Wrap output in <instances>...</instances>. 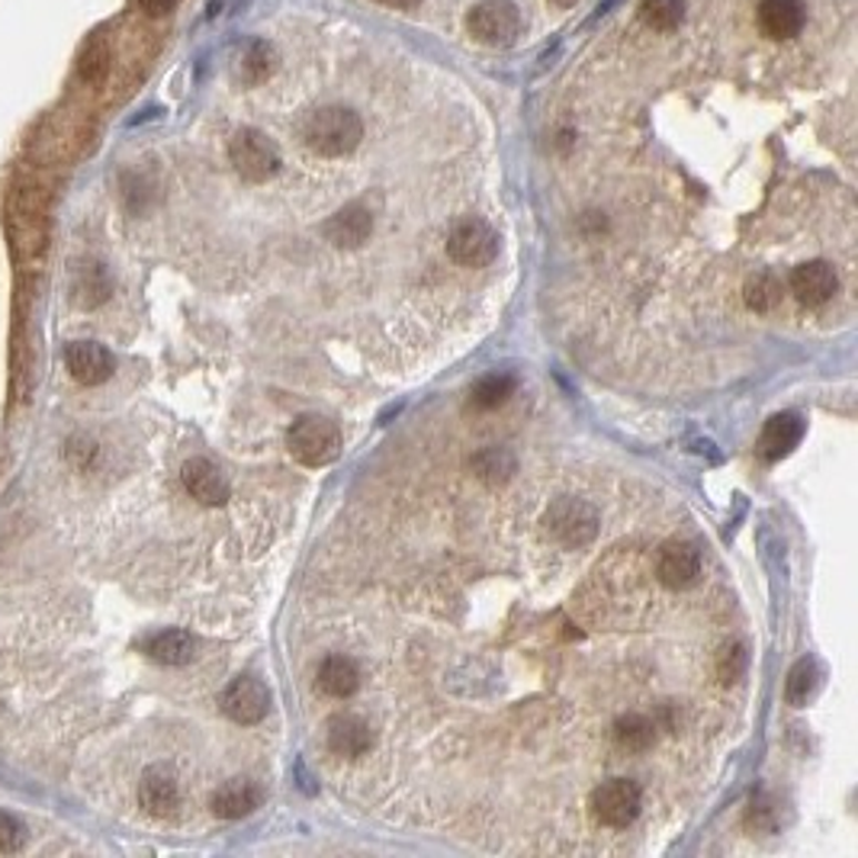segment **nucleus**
<instances>
[{"label":"nucleus","mask_w":858,"mask_h":858,"mask_svg":"<svg viewBox=\"0 0 858 858\" xmlns=\"http://www.w3.org/2000/svg\"><path fill=\"white\" fill-rule=\"evenodd\" d=\"M229 158H232L235 171L245 181H251V184H264V181H271L280 171V149H276V142L268 139L264 132H258V129L235 132L232 145H229Z\"/></svg>","instance_id":"4"},{"label":"nucleus","mask_w":858,"mask_h":858,"mask_svg":"<svg viewBox=\"0 0 858 858\" xmlns=\"http://www.w3.org/2000/svg\"><path fill=\"white\" fill-rule=\"evenodd\" d=\"M361 685V673L354 666V659L347 656H329L322 666H319V688L329 695V698H351Z\"/></svg>","instance_id":"20"},{"label":"nucleus","mask_w":858,"mask_h":858,"mask_svg":"<svg viewBox=\"0 0 858 858\" xmlns=\"http://www.w3.org/2000/svg\"><path fill=\"white\" fill-rule=\"evenodd\" d=\"M656 576L669 588H688L701 576V553L688 541H669L656 556Z\"/></svg>","instance_id":"10"},{"label":"nucleus","mask_w":858,"mask_h":858,"mask_svg":"<svg viewBox=\"0 0 858 858\" xmlns=\"http://www.w3.org/2000/svg\"><path fill=\"white\" fill-rule=\"evenodd\" d=\"M598 512L595 505H588L583 498H556L547 515H544V527L551 534L556 544L569 547V551H579L585 544L595 541L598 534Z\"/></svg>","instance_id":"3"},{"label":"nucleus","mask_w":858,"mask_h":858,"mask_svg":"<svg viewBox=\"0 0 858 858\" xmlns=\"http://www.w3.org/2000/svg\"><path fill=\"white\" fill-rule=\"evenodd\" d=\"M473 470H476V476L486 480L489 486H502V483H508L512 473H515V457H512L508 451H502V447H486L483 454H476Z\"/></svg>","instance_id":"26"},{"label":"nucleus","mask_w":858,"mask_h":858,"mask_svg":"<svg viewBox=\"0 0 858 858\" xmlns=\"http://www.w3.org/2000/svg\"><path fill=\"white\" fill-rule=\"evenodd\" d=\"M512 393H515V376L512 373H489L470 390V405L480 408V412H489V408H498Z\"/></svg>","instance_id":"24"},{"label":"nucleus","mask_w":858,"mask_h":858,"mask_svg":"<svg viewBox=\"0 0 858 858\" xmlns=\"http://www.w3.org/2000/svg\"><path fill=\"white\" fill-rule=\"evenodd\" d=\"M746 306L753 309V312H771V309H778L781 303V296H785V286H781V280L775 274H763L749 276V283H746Z\"/></svg>","instance_id":"25"},{"label":"nucleus","mask_w":858,"mask_h":858,"mask_svg":"<svg viewBox=\"0 0 858 858\" xmlns=\"http://www.w3.org/2000/svg\"><path fill=\"white\" fill-rule=\"evenodd\" d=\"M466 30L476 42H483L489 49L512 46L518 30H522L518 7L512 0H483L466 13Z\"/></svg>","instance_id":"5"},{"label":"nucleus","mask_w":858,"mask_h":858,"mask_svg":"<svg viewBox=\"0 0 858 858\" xmlns=\"http://www.w3.org/2000/svg\"><path fill=\"white\" fill-rule=\"evenodd\" d=\"M656 739V724L644 714H624L614 724V743L627 753H646Z\"/></svg>","instance_id":"23"},{"label":"nucleus","mask_w":858,"mask_h":858,"mask_svg":"<svg viewBox=\"0 0 858 858\" xmlns=\"http://www.w3.org/2000/svg\"><path fill=\"white\" fill-rule=\"evenodd\" d=\"M174 3H178V0H139V7H142L149 17H164V13H171Z\"/></svg>","instance_id":"32"},{"label":"nucleus","mask_w":858,"mask_h":858,"mask_svg":"<svg viewBox=\"0 0 858 858\" xmlns=\"http://www.w3.org/2000/svg\"><path fill=\"white\" fill-rule=\"evenodd\" d=\"M804 437V422L797 418L795 412H781L775 418H768L763 437H759V454L766 461H781L795 451Z\"/></svg>","instance_id":"17"},{"label":"nucleus","mask_w":858,"mask_h":858,"mask_svg":"<svg viewBox=\"0 0 858 858\" xmlns=\"http://www.w3.org/2000/svg\"><path fill=\"white\" fill-rule=\"evenodd\" d=\"M640 20L659 32L675 30L685 20V0H640Z\"/></svg>","instance_id":"27"},{"label":"nucleus","mask_w":858,"mask_h":858,"mask_svg":"<svg viewBox=\"0 0 858 858\" xmlns=\"http://www.w3.org/2000/svg\"><path fill=\"white\" fill-rule=\"evenodd\" d=\"M447 254L461 268H489L498 254V235L483 219H463L447 235Z\"/></svg>","instance_id":"7"},{"label":"nucleus","mask_w":858,"mask_h":858,"mask_svg":"<svg viewBox=\"0 0 858 858\" xmlns=\"http://www.w3.org/2000/svg\"><path fill=\"white\" fill-rule=\"evenodd\" d=\"M110 290H113V283H110V274H107L103 264L84 261V264L78 268V274H74V303H78V306H103V303L110 300Z\"/></svg>","instance_id":"21"},{"label":"nucleus","mask_w":858,"mask_h":858,"mask_svg":"<svg viewBox=\"0 0 858 858\" xmlns=\"http://www.w3.org/2000/svg\"><path fill=\"white\" fill-rule=\"evenodd\" d=\"M839 276L827 261H804L791 271V293L804 306H824L836 296Z\"/></svg>","instance_id":"11"},{"label":"nucleus","mask_w":858,"mask_h":858,"mask_svg":"<svg viewBox=\"0 0 858 858\" xmlns=\"http://www.w3.org/2000/svg\"><path fill=\"white\" fill-rule=\"evenodd\" d=\"M380 3H386V7H396V10H412L418 0H380Z\"/></svg>","instance_id":"33"},{"label":"nucleus","mask_w":858,"mask_h":858,"mask_svg":"<svg viewBox=\"0 0 858 858\" xmlns=\"http://www.w3.org/2000/svg\"><path fill=\"white\" fill-rule=\"evenodd\" d=\"M258 804H261V788L251 778H232V781L219 785L210 800L219 820H242Z\"/></svg>","instance_id":"16"},{"label":"nucleus","mask_w":858,"mask_h":858,"mask_svg":"<svg viewBox=\"0 0 858 858\" xmlns=\"http://www.w3.org/2000/svg\"><path fill=\"white\" fill-rule=\"evenodd\" d=\"M181 480H184L186 492H190L200 505H225L229 495H232L225 473H222L213 461H206V457L186 461L184 470H181Z\"/></svg>","instance_id":"13"},{"label":"nucleus","mask_w":858,"mask_h":858,"mask_svg":"<svg viewBox=\"0 0 858 858\" xmlns=\"http://www.w3.org/2000/svg\"><path fill=\"white\" fill-rule=\"evenodd\" d=\"M27 846V827L0 810V856H13Z\"/></svg>","instance_id":"31"},{"label":"nucleus","mask_w":858,"mask_h":858,"mask_svg":"<svg viewBox=\"0 0 858 858\" xmlns=\"http://www.w3.org/2000/svg\"><path fill=\"white\" fill-rule=\"evenodd\" d=\"M145 649L161 666H186L196 656V640L186 630H161L145 644Z\"/></svg>","instance_id":"22"},{"label":"nucleus","mask_w":858,"mask_h":858,"mask_svg":"<svg viewBox=\"0 0 858 858\" xmlns=\"http://www.w3.org/2000/svg\"><path fill=\"white\" fill-rule=\"evenodd\" d=\"M286 447L303 466H325L341 454V431L325 415H303L286 434Z\"/></svg>","instance_id":"2"},{"label":"nucleus","mask_w":858,"mask_h":858,"mask_svg":"<svg viewBox=\"0 0 858 858\" xmlns=\"http://www.w3.org/2000/svg\"><path fill=\"white\" fill-rule=\"evenodd\" d=\"M110 71V46L103 39H91L78 59V74L84 84H100Z\"/></svg>","instance_id":"29"},{"label":"nucleus","mask_w":858,"mask_h":858,"mask_svg":"<svg viewBox=\"0 0 858 858\" xmlns=\"http://www.w3.org/2000/svg\"><path fill=\"white\" fill-rule=\"evenodd\" d=\"M746 666H749V653H746V646L730 644L720 649V656H717V675H720V682L724 685H734L743 678L746 673Z\"/></svg>","instance_id":"30"},{"label":"nucleus","mask_w":858,"mask_h":858,"mask_svg":"<svg viewBox=\"0 0 858 858\" xmlns=\"http://www.w3.org/2000/svg\"><path fill=\"white\" fill-rule=\"evenodd\" d=\"M640 804H644L640 785L630 778H608L592 791V814L602 827H630L640 814Z\"/></svg>","instance_id":"6"},{"label":"nucleus","mask_w":858,"mask_h":858,"mask_svg":"<svg viewBox=\"0 0 858 858\" xmlns=\"http://www.w3.org/2000/svg\"><path fill=\"white\" fill-rule=\"evenodd\" d=\"M268 707H271V692L264 682L251 678V675H242L235 682H229V688L222 692V710L225 717H232L235 724L242 727H251V724H261L268 717Z\"/></svg>","instance_id":"8"},{"label":"nucleus","mask_w":858,"mask_h":858,"mask_svg":"<svg viewBox=\"0 0 858 858\" xmlns=\"http://www.w3.org/2000/svg\"><path fill=\"white\" fill-rule=\"evenodd\" d=\"M553 3H556V7H563V10H566V7H573V3H576V0H553Z\"/></svg>","instance_id":"34"},{"label":"nucleus","mask_w":858,"mask_h":858,"mask_svg":"<svg viewBox=\"0 0 858 858\" xmlns=\"http://www.w3.org/2000/svg\"><path fill=\"white\" fill-rule=\"evenodd\" d=\"M139 800L152 817H174L181 807V785L174 771L164 766H152L139 781Z\"/></svg>","instance_id":"12"},{"label":"nucleus","mask_w":858,"mask_h":858,"mask_svg":"<svg viewBox=\"0 0 858 858\" xmlns=\"http://www.w3.org/2000/svg\"><path fill=\"white\" fill-rule=\"evenodd\" d=\"M373 232V215L367 206L351 203L344 210H337L329 222H325V235L335 248H361Z\"/></svg>","instance_id":"15"},{"label":"nucleus","mask_w":858,"mask_h":858,"mask_svg":"<svg viewBox=\"0 0 858 858\" xmlns=\"http://www.w3.org/2000/svg\"><path fill=\"white\" fill-rule=\"evenodd\" d=\"M759 27L768 39H795L804 27L800 0H759Z\"/></svg>","instance_id":"18"},{"label":"nucleus","mask_w":858,"mask_h":858,"mask_svg":"<svg viewBox=\"0 0 858 858\" xmlns=\"http://www.w3.org/2000/svg\"><path fill=\"white\" fill-rule=\"evenodd\" d=\"M303 139L315 154L322 158H344L351 154L364 139V123L347 107H322L309 117Z\"/></svg>","instance_id":"1"},{"label":"nucleus","mask_w":858,"mask_h":858,"mask_svg":"<svg viewBox=\"0 0 858 858\" xmlns=\"http://www.w3.org/2000/svg\"><path fill=\"white\" fill-rule=\"evenodd\" d=\"M274 68L276 52L268 42H261V39H245V42L235 49V78H239L242 84H248V88L268 81V78L274 74Z\"/></svg>","instance_id":"19"},{"label":"nucleus","mask_w":858,"mask_h":858,"mask_svg":"<svg viewBox=\"0 0 858 858\" xmlns=\"http://www.w3.org/2000/svg\"><path fill=\"white\" fill-rule=\"evenodd\" d=\"M817 685H820V669H817V663H814V659H800L795 669H791V675H788L785 695H788V701L795 707H804L814 698Z\"/></svg>","instance_id":"28"},{"label":"nucleus","mask_w":858,"mask_h":858,"mask_svg":"<svg viewBox=\"0 0 858 858\" xmlns=\"http://www.w3.org/2000/svg\"><path fill=\"white\" fill-rule=\"evenodd\" d=\"M373 746V730L364 717L357 714H335L329 720V749L335 756H344V759H357L370 753Z\"/></svg>","instance_id":"14"},{"label":"nucleus","mask_w":858,"mask_h":858,"mask_svg":"<svg viewBox=\"0 0 858 858\" xmlns=\"http://www.w3.org/2000/svg\"><path fill=\"white\" fill-rule=\"evenodd\" d=\"M64 367L81 386H100L113 376L117 361L113 354L97 341H74L64 347Z\"/></svg>","instance_id":"9"}]
</instances>
